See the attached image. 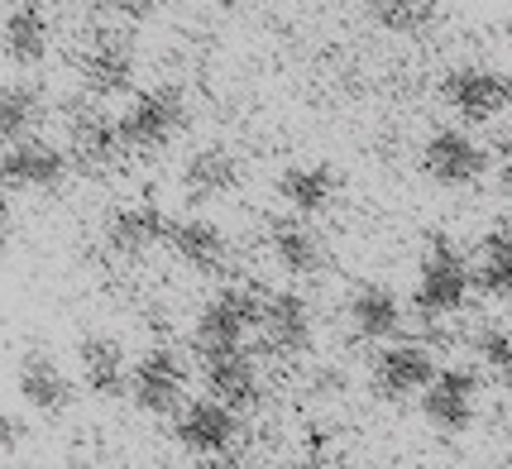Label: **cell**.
Wrapping results in <instances>:
<instances>
[{
  "instance_id": "29",
  "label": "cell",
  "mask_w": 512,
  "mask_h": 469,
  "mask_svg": "<svg viewBox=\"0 0 512 469\" xmlns=\"http://www.w3.org/2000/svg\"><path fill=\"white\" fill-rule=\"evenodd\" d=\"M20 441H24V422L10 407H0V450H15Z\"/></svg>"
},
{
  "instance_id": "17",
  "label": "cell",
  "mask_w": 512,
  "mask_h": 469,
  "mask_svg": "<svg viewBox=\"0 0 512 469\" xmlns=\"http://www.w3.org/2000/svg\"><path fill=\"white\" fill-rule=\"evenodd\" d=\"M168 235H173V221L163 216V206H154V201H130L106 225V245L120 259H144L149 249L168 245Z\"/></svg>"
},
{
  "instance_id": "20",
  "label": "cell",
  "mask_w": 512,
  "mask_h": 469,
  "mask_svg": "<svg viewBox=\"0 0 512 469\" xmlns=\"http://www.w3.org/2000/svg\"><path fill=\"white\" fill-rule=\"evenodd\" d=\"M240 178H245L240 158L230 154V149H221V144H206L197 154H187V163H182V173H178L187 201H221L240 187Z\"/></svg>"
},
{
  "instance_id": "8",
  "label": "cell",
  "mask_w": 512,
  "mask_h": 469,
  "mask_svg": "<svg viewBox=\"0 0 512 469\" xmlns=\"http://www.w3.org/2000/svg\"><path fill=\"white\" fill-rule=\"evenodd\" d=\"M441 369H436V355L417 345V340H393V345H383L379 355H374V393L383 402H407V398H422L431 379H436Z\"/></svg>"
},
{
  "instance_id": "2",
  "label": "cell",
  "mask_w": 512,
  "mask_h": 469,
  "mask_svg": "<svg viewBox=\"0 0 512 469\" xmlns=\"http://www.w3.org/2000/svg\"><path fill=\"white\" fill-rule=\"evenodd\" d=\"M264 297H268V292L249 288V283H230V288H221L197 312V326H192V350H197V355L245 350V335L259 331Z\"/></svg>"
},
{
  "instance_id": "15",
  "label": "cell",
  "mask_w": 512,
  "mask_h": 469,
  "mask_svg": "<svg viewBox=\"0 0 512 469\" xmlns=\"http://www.w3.org/2000/svg\"><path fill=\"white\" fill-rule=\"evenodd\" d=\"M134 364L115 335H82L77 340V379L96 398H125Z\"/></svg>"
},
{
  "instance_id": "4",
  "label": "cell",
  "mask_w": 512,
  "mask_h": 469,
  "mask_svg": "<svg viewBox=\"0 0 512 469\" xmlns=\"http://www.w3.org/2000/svg\"><path fill=\"white\" fill-rule=\"evenodd\" d=\"M63 149H67V158H72V168H82V173H111L115 163L130 154V149H125V134H120V115L101 111L91 96L67 106V144Z\"/></svg>"
},
{
  "instance_id": "33",
  "label": "cell",
  "mask_w": 512,
  "mask_h": 469,
  "mask_svg": "<svg viewBox=\"0 0 512 469\" xmlns=\"http://www.w3.org/2000/svg\"><path fill=\"white\" fill-rule=\"evenodd\" d=\"M350 469H359V465H350Z\"/></svg>"
},
{
  "instance_id": "3",
  "label": "cell",
  "mask_w": 512,
  "mask_h": 469,
  "mask_svg": "<svg viewBox=\"0 0 512 469\" xmlns=\"http://www.w3.org/2000/svg\"><path fill=\"white\" fill-rule=\"evenodd\" d=\"M187 96L182 87H149L134 91L130 106L120 111V134H125V149L130 154H163L182 130H187Z\"/></svg>"
},
{
  "instance_id": "10",
  "label": "cell",
  "mask_w": 512,
  "mask_h": 469,
  "mask_svg": "<svg viewBox=\"0 0 512 469\" xmlns=\"http://www.w3.org/2000/svg\"><path fill=\"white\" fill-rule=\"evenodd\" d=\"M77 82H82V96H91V101L125 96L134 87V48L120 34H96L77 53Z\"/></svg>"
},
{
  "instance_id": "27",
  "label": "cell",
  "mask_w": 512,
  "mask_h": 469,
  "mask_svg": "<svg viewBox=\"0 0 512 469\" xmlns=\"http://www.w3.org/2000/svg\"><path fill=\"white\" fill-rule=\"evenodd\" d=\"M474 355L493 379H512V335L503 326H479L474 331Z\"/></svg>"
},
{
  "instance_id": "7",
  "label": "cell",
  "mask_w": 512,
  "mask_h": 469,
  "mask_svg": "<svg viewBox=\"0 0 512 469\" xmlns=\"http://www.w3.org/2000/svg\"><path fill=\"white\" fill-rule=\"evenodd\" d=\"M422 173L436 187H469L489 173V149L474 139L469 130H431L422 144Z\"/></svg>"
},
{
  "instance_id": "13",
  "label": "cell",
  "mask_w": 512,
  "mask_h": 469,
  "mask_svg": "<svg viewBox=\"0 0 512 469\" xmlns=\"http://www.w3.org/2000/svg\"><path fill=\"white\" fill-rule=\"evenodd\" d=\"M316 335V316L307 307L302 292H268L264 297V316H259V340H264L268 355H307Z\"/></svg>"
},
{
  "instance_id": "1",
  "label": "cell",
  "mask_w": 512,
  "mask_h": 469,
  "mask_svg": "<svg viewBox=\"0 0 512 469\" xmlns=\"http://www.w3.org/2000/svg\"><path fill=\"white\" fill-rule=\"evenodd\" d=\"M469 288H474V268L465 264V254L455 249V240L431 235L422 264H417V283H412V307H417V316H426V321L455 316L469 302Z\"/></svg>"
},
{
  "instance_id": "30",
  "label": "cell",
  "mask_w": 512,
  "mask_h": 469,
  "mask_svg": "<svg viewBox=\"0 0 512 469\" xmlns=\"http://www.w3.org/2000/svg\"><path fill=\"white\" fill-rule=\"evenodd\" d=\"M5 240H10V206L0 201V249H5Z\"/></svg>"
},
{
  "instance_id": "16",
  "label": "cell",
  "mask_w": 512,
  "mask_h": 469,
  "mask_svg": "<svg viewBox=\"0 0 512 469\" xmlns=\"http://www.w3.org/2000/svg\"><path fill=\"white\" fill-rule=\"evenodd\" d=\"M15 383H20V398L29 402L34 412H44V417H58V412H67V407L77 402L72 374H67L53 355H44V350H29V355L20 359Z\"/></svg>"
},
{
  "instance_id": "18",
  "label": "cell",
  "mask_w": 512,
  "mask_h": 469,
  "mask_svg": "<svg viewBox=\"0 0 512 469\" xmlns=\"http://www.w3.org/2000/svg\"><path fill=\"white\" fill-rule=\"evenodd\" d=\"M168 245H173V254H178L192 273L221 278L225 268H230V235H225L211 216H182V221H173Z\"/></svg>"
},
{
  "instance_id": "11",
  "label": "cell",
  "mask_w": 512,
  "mask_h": 469,
  "mask_svg": "<svg viewBox=\"0 0 512 469\" xmlns=\"http://www.w3.org/2000/svg\"><path fill=\"white\" fill-rule=\"evenodd\" d=\"M240 436V412H230L225 402L216 398H192L173 417V441H178L187 455H225Z\"/></svg>"
},
{
  "instance_id": "6",
  "label": "cell",
  "mask_w": 512,
  "mask_h": 469,
  "mask_svg": "<svg viewBox=\"0 0 512 469\" xmlns=\"http://www.w3.org/2000/svg\"><path fill=\"white\" fill-rule=\"evenodd\" d=\"M187 359L173 350V345H154L149 355L134 359V374H130V398L139 412L149 417H178L187 407Z\"/></svg>"
},
{
  "instance_id": "31",
  "label": "cell",
  "mask_w": 512,
  "mask_h": 469,
  "mask_svg": "<svg viewBox=\"0 0 512 469\" xmlns=\"http://www.w3.org/2000/svg\"><path fill=\"white\" fill-rule=\"evenodd\" d=\"M168 469H197V465H168Z\"/></svg>"
},
{
  "instance_id": "12",
  "label": "cell",
  "mask_w": 512,
  "mask_h": 469,
  "mask_svg": "<svg viewBox=\"0 0 512 469\" xmlns=\"http://www.w3.org/2000/svg\"><path fill=\"white\" fill-rule=\"evenodd\" d=\"M422 417L441 436H465L479 417V379L469 369H441L422 393Z\"/></svg>"
},
{
  "instance_id": "26",
  "label": "cell",
  "mask_w": 512,
  "mask_h": 469,
  "mask_svg": "<svg viewBox=\"0 0 512 469\" xmlns=\"http://www.w3.org/2000/svg\"><path fill=\"white\" fill-rule=\"evenodd\" d=\"M369 20L379 24L383 34L417 39L436 24V0H369Z\"/></svg>"
},
{
  "instance_id": "32",
  "label": "cell",
  "mask_w": 512,
  "mask_h": 469,
  "mask_svg": "<svg viewBox=\"0 0 512 469\" xmlns=\"http://www.w3.org/2000/svg\"><path fill=\"white\" fill-rule=\"evenodd\" d=\"M0 469H24V465H0Z\"/></svg>"
},
{
  "instance_id": "19",
  "label": "cell",
  "mask_w": 512,
  "mask_h": 469,
  "mask_svg": "<svg viewBox=\"0 0 512 469\" xmlns=\"http://www.w3.org/2000/svg\"><path fill=\"white\" fill-rule=\"evenodd\" d=\"M268 254L292 278H312V273L326 268V240L302 216H278L268 225Z\"/></svg>"
},
{
  "instance_id": "25",
  "label": "cell",
  "mask_w": 512,
  "mask_h": 469,
  "mask_svg": "<svg viewBox=\"0 0 512 469\" xmlns=\"http://www.w3.org/2000/svg\"><path fill=\"white\" fill-rule=\"evenodd\" d=\"M474 288L489 292V297H512V225H498L479 240Z\"/></svg>"
},
{
  "instance_id": "28",
  "label": "cell",
  "mask_w": 512,
  "mask_h": 469,
  "mask_svg": "<svg viewBox=\"0 0 512 469\" xmlns=\"http://www.w3.org/2000/svg\"><path fill=\"white\" fill-rule=\"evenodd\" d=\"M96 10L115 24H139L154 15V0H96Z\"/></svg>"
},
{
  "instance_id": "24",
  "label": "cell",
  "mask_w": 512,
  "mask_h": 469,
  "mask_svg": "<svg viewBox=\"0 0 512 469\" xmlns=\"http://www.w3.org/2000/svg\"><path fill=\"white\" fill-rule=\"evenodd\" d=\"M39 120H44V91L34 82H5L0 87V149L34 139Z\"/></svg>"
},
{
  "instance_id": "23",
  "label": "cell",
  "mask_w": 512,
  "mask_h": 469,
  "mask_svg": "<svg viewBox=\"0 0 512 469\" xmlns=\"http://www.w3.org/2000/svg\"><path fill=\"white\" fill-rule=\"evenodd\" d=\"M53 48V24L39 5H15L5 24H0V53L10 58L15 67H34L48 58Z\"/></svg>"
},
{
  "instance_id": "14",
  "label": "cell",
  "mask_w": 512,
  "mask_h": 469,
  "mask_svg": "<svg viewBox=\"0 0 512 469\" xmlns=\"http://www.w3.org/2000/svg\"><path fill=\"white\" fill-rule=\"evenodd\" d=\"M201 383L206 398L225 402L230 412H254L264 402V383H259V364L245 350H225V355H201Z\"/></svg>"
},
{
  "instance_id": "22",
  "label": "cell",
  "mask_w": 512,
  "mask_h": 469,
  "mask_svg": "<svg viewBox=\"0 0 512 469\" xmlns=\"http://www.w3.org/2000/svg\"><path fill=\"white\" fill-rule=\"evenodd\" d=\"M345 321L350 335L359 340H393L402 331V302L388 283H359L345 302Z\"/></svg>"
},
{
  "instance_id": "9",
  "label": "cell",
  "mask_w": 512,
  "mask_h": 469,
  "mask_svg": "<svg viewBox=\"0 0 512 469\" xmlns=\"http://www.w3.org/2000/svg\"><path fill=\"white\" fill-rule=\"evenodd\" d=\"M67 168H72L67 149L48 144V139H24V144L0 149V187H10V192H53V187H63Z\"/></svg>"
},
{
  "instance_id": "21",
  "label": "cell",
  "mask_w": 512,
  "mask_h": 469,
  "mask_svg": "<svg viewBox=\"0 0 512 469\" xmlns=\"http://www.w3.org/2000/svg\"><path fill=\"white\" fill-rule=\"evenodd\" d=\"M278 197L292 216H321L340 197V178L331 163H292L278 173Z\"/></svg>"
},
{
  "instance_id": "5",
  "label": "cell",
  "mask_w": 512,
  "mask_h": 469,
  "mask_svg": "<svg viewBox=\"0 0 512 469\" xmlns=\"http://www.w3.org/2000/svg\"><path fill=\"white\" fill-rule=\"evenodd\" d=\"M441 101L465 125H489L512 106V77L489 63H460L441 77Z\"/></svg>"
}]
</instances>
